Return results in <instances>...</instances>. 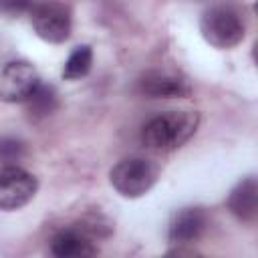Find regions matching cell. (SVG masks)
I'll use <instances>...</instances> for the list:
<instances>
[{"label": "cell", "mask_w": 258, "mask_h": 258, "mask_svg": "<svg viewBox=\"0 0 258 258\" xmlns=\"http://www.w3.org/2000/svg\"><path fill=\"white\" fill-rule=\"evenodd\" d=\"M200 127L196 111H167L149 119L141 129V141L155 151H173L185 145Z\"/></svg>", "instance_id": "6da1fadb"}, {"label": "cell", "mask_w": 258, "mask_h": 258, "mask_svg": "<svg viewBox=\"0 0 258 258\" xmlns=\"http://www.w3.org/2000/svg\"><path fill=\"white\" fill-rule=\"evenodd\" d=\"M200 32L208 44L214 48L226 50L234 48L244 40L246 24L242 14L226 4L208 8L200 18Z\"/></svg>", "instance_id": "7a4b0ae2"}, {"label": "cell", "mask_w": 258, "mask_h": 258, "mask_svg": "<svg viewBox=\"0 0 258 258\" xmlns=\"http://www.w3.org/2000/svg\"><path fill=\"white\" fill-rule=\"evenodd\" d=\"M157 175L159 171L149 159L125 157L117 165H113L109 181L123 198H141L155 185Z\"/></svg>", "instance_id": "3957f363"}, {"label": "cell", "mask_w": 258, "mask_h": 258, "mask_svg": "<svg viewBox=\"0 0 258 258\" xmlns=\"http://www.w3.org/2000/svg\"><path fill=\"white\" fill-rule=\"evenodd\" d=\"M30 24H32L36 36H40L46 42L60 44L71 36L73 14H71V8L64 2L44 0V2L32 4Z\"/></svg>", "instance_id": "277c9868"}, {"label": "cell", "mask_w": 258, "mask_h": 258, "mask_svg": "<svg viewBox=\"0 0 258 258\" xmlns=\"http://www.w3.org/2000/svg\"><path fill=\"white\" fill-rule=\"evenodd\" d=\"M38 189V179L20 165H4L0 169V210L14 212L24 208Z\"/></svg>", "instance_id": "5b68a950"}, {"label": "cell", "mask_w": 258, "mask_h": 258, "mask_svg": "<svg viewBox=\"0 0 258 258\" xmlns=\"http://www.w3.org/2000/svg\"><path fill=\"white\" fill-rule=\"evenodd\" d=\"M38 87L40 77L26 60H10L0 69V101L26 103Z\"/></svg>", "instance_id": "8992f818"}, {"label": "cell", "mask_w": 258, "mask_h": 258, "mask_svg": "<svg viewBox=\"0 0 258 258\" xmlns=\"http://www.w3.org/2000/svg\"><path fill=\"white\" fill-rule=\"evenodd\" d=\"M139 93L149 99H183L189 97V83L173 73L151 71L139 79Z\"/></svg>", "instance_id": "52a82bcc"}, {"label": "cell", "mask_w": 258, "mask_h": 258, "mask_svg": "<svg viewBox=\"0 0 258 258\" xmlns=\"http://www.w3.org/2000/svg\"><path fill=\"white\" fill-rule=\"evenodd\" d=\"M208 228V216L202 208H183L173 214L167 230V238L171 244L185 246L202 238Z\"/></svg>", "instance_id": "ba28073f"}, {"label": "cell", "mask_w": 258, "mask_h": 258, "mask_svg": "<svg viewBox=\"0 0 258 258\" xmlns=\"http://www.w3.org/2000/svg\"><path fill=\"white\" fill-rule=\"evenodd\" d=\"M99 248L93 242V236L87 230L69 228L60 230L50 240V254L56 258H89L95 256Z\"/></svg>", "instance_id": "9c48e42d"}, {"label": "cell", "mask_w": 258, "mask_h": 258, "mask_svg": "<svg viewBox=\"0 0 258 258\" xmlns=\"http://www.w3.org/2000/svg\"><path fill=\"white\" fill-rule=\"evenodd\" d=\"M226 206H228V210L234 218H238L240 222L252 224L258 216V183H256V177L242 179L230 191Z\"/></svg>", "instance_id": "30bf717a"}, {"label": "cell", "mask_w": 258, "mask_h": 258, "mask_svg": "<svg viewBox=\"0 0 258 258\" xmlns=\"http://www.w3.org/2000/svg\"><path fill=\"white\" fill-rule=\"evenodd\" d=\"M91 64H93V48L89 44H81L69 54L64 69H62V79H67V81L83 79L89 75Z\"/></svg>", "instance_id": "8fae6325"}, {"label": "cell", "mask_w": 258, "mask_h": 258, "mask_svg": "<svg viewBox=\"0 0 258 258\" xmlns=\"http://www.w3.org/2000/svg\"><path fill=\"white\" fill-rule=\"evenodd\" d=\"M26 105H28V111H30L32 117H46V115H50V113L56 109V105H58L56 93H54L52 87H46V85L40 83V87H38V89L34 91V95L26 101Z\"/></svg>", "instance_id": "7c38bea8"}, {"label": "cell", "mask_w": 258, "mask_h": 258, "mask_svg": "<svg viewBox=\"0 0 258 258\" xmlns=\"http://www.w3.org/2000/svg\"><path fill=\"white\" fill-rule=\"evenodd\" d=\"M24 155V145L18 139L2 137L0 139V163L10 165L12 161H18Z\"/></svg>", "instance_id": "4fadbf2b"}, {"label": "cell", "mask_w": 258, "mask_h": 258, "mask_svg": "<svg viewBox=\"0 0 258 258\" xmlns=\"http://www.w3.org/2000/svg\"><path fill=\"white\" fill-rule=\"evenodd\" d=\"M32 0H0V12L8 16H18L24 12H30Z\"/></svg>", "instance_id": "5bb4252c"}]
</instances>
